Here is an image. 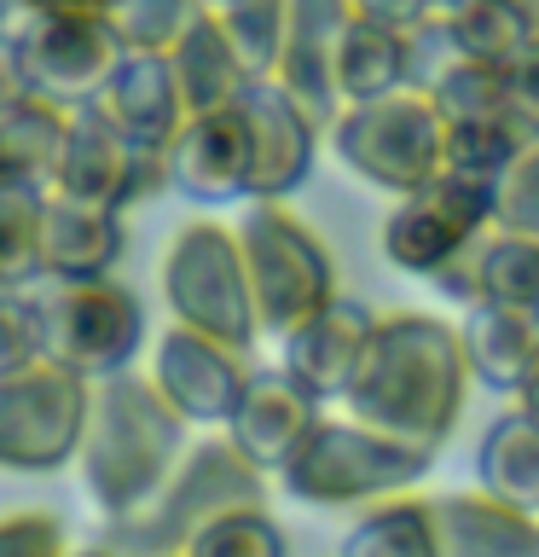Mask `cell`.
Returning a JSON list of instances; mask_svg holds the SVG:
<instances>
[{
  "label": "cell",
  "instance_id": "obj_1",
  "mask_svg": "<svg viewBox=\"0 0 539 557\" xmlns=\"http://www.w3.org/2000/svg\"><path fill=\"white\" fill-rule=\"evenodd\" d=\"M469 360L459 320L429 308H394L377 313L372 348H365L354 383L342 395V412L400 435V442L441 453L452 442L469 400Z\"/></svg>",
  "mask_w": 539,
  "mask_h": 557
},
{
  "label": "cell",
  "instance_id": "obj_2",
  "mask_svg": "<svg viewBox=\"0 0 539 557\" xmlns=\"http://www.w3.org/2000/svg\"><path fill=\"white\" fill-rule=\"evenodd\" d=\"M198 442L151 372H116L93 383V418L82 435V487L104 522H122L168 487L186 447Z\"/></svg>",
  "mask_w": 539,
  "mask_h": 557
},
{
  "label": "cell",
  "instance_id": "obj_3",
  "mask_svg": "<svg viewBox=\"0 0 539 557\" xmlns=\"http://www.w3.org/2000/svg\"><path fill=\"white\" fill-rule=\"evenodd\" d=\"M435 470V453L400 442V435L365 424V418H319L296 459L278 470V494L313 511H365L377 499L412 494Z\"/></svg>",
  "mask_w": 539,
  "mask_h": 557
},
{
  "label": "cell",
  "instance_id": "obj_4",
  "mask_svg": "<svg viewBox=\"0 0 539 557\" xmlns=\"http://www.w3.org/2000/svg\"><path fill=\"white\" fill-rule=\"evenodd\" d=\"M267 494H273L267 470L243 459L226 430H203L186 447V459L163 494L146 511L104 522V540L122 557H180L203 522H215L221 511H238V505H267Z\"/></svg>",
  "mask_w": 539,
  "mask_h": 557
},
{
  "label": "cell",
  "instance_id": "obj_5",
  "mask_svg": "<svg viewBox=\"0 0 539 557\" xmlns=\"http://www.w3.org/2000/svg\"><path fill=\"white\" fill-rule=\"evenodd\" d=\"M233 226H238L243 273H250L261 337H285L342 290L330 244L319 238L313 221L296 215L290 198H250V209Z\"/></svg>",
  "mask_w": 539,
  "mask_h": 557
},
{
  "label": "cell",
  "instance_id": "obj_6",
  "mask_svg": "<svg viewBox=\"0 0 539 557\" xmlns=\"http://www.w3.org/2000/svg\"><path fill=\"white\" fill-rule=\"evenodd\" d=\"M325 151L383 198H406L447 174V116L424 87H400L365 104H342L325 128Z\"/></svg>",
  "mask_w": 539,
  "mask_h": 557
},
{
  "label": "cell",
  "instance_id": "obj_7",
  "mask_svg": "<svg viewBox=\"0 0 539 557\" xmlns=\"http://www.w3.org/2000/svg\"><path fill=\"white\" fill-rule=\"evenodd\" d=\"M156 285H163L168 320L209 331L221 343L255 348L261 325H255V296H250V273H243V250H238V226L221 221L215 209L174 226Z\"/></svg>",
  "mask_w": 539,
  "mask_h": 557
},
{
  "label": "cell",
  "instance_id": "obj_8",
  "mask_svg": "<svg viewBox=\"0 0 539 557\" xmlns=\"http://www.w3.org/2000/svg\"><path fill=\"white\" fill-rule=\"evenodd\" d=\"M87 418H93V377L41 355L24 372L0 377V470L7 476H59L76 465Z\"/></svg>",
  "mask_w": 539,
  "mask_h": 557
},
{
  "label": "cell",
  "instance_id": "obj_9",
  "mask_svg": "<svg viewBox=\"0 0 539 557\" xmlns=\"http://www.w3.org/2000/svg\"><path fill=\"white\" fill-rule=\"evenodd\" d=\"M41 290V320H47V355L76 366L82 377H116L134 372L146 348V302L128 278H47Z\"/></svg>",
  "mask_w": 539,
  "mask_h": 557
},
{
  "label": "cell",
  "instance_id": "obj_10",
  "mask_svg": "<svg viewBox=\"0 0 539 557\" xmlns=\"http://www.w3.org/2000/svg\"><path fill=\"white\" fill-rule=\"evenodd\" d=\"M7 41L17 52L29 94L59 104V111L93 104L104 76L128 52L104 12H17L7 24Z\"/></svg>",
  "mask_w": 539,
  "mask_h": 557
},
{
  "label": "cell",
  "instance_id": "obj_11",
  "mask_svg": "<svg viewBox=\"0 0 539 557\" xmlns=\"http://www.w3.org/2000/svg\"><path fill=\"white\" fill-rule=\"evenodd\" d=\"M487 226H493V186L487 181H464V174H435L429 186L394 198V209L383 215V261L412 278H429L459 261L469 244H476Z\"/></svg>",
  "mask_w": 539,
  "mask_h": 557
},
{
  "label": "cell",
  "instance_id": "obj_12",
  "mask_svg": "<svg viewBox=\"0 0 539 557\" xmlns=\"http://www.w3.org/2000/svg\"><path fill=\"white\" fill-rule=\"evenodd\" d=\"M52 191L134 215L139 203L168 191V146H139L122 128H111L93 104H82V111H70L59 169H52Z\"/></svg>",
  "mask_w": 539,
  "mask_h": 557
},
{
  "label": "cell",
  "instance_id": "obj_13",
  "mask_svg": "<svg viewBox=\"0 0 539 557\" xmlns=\"http://www.w3.org/2000/svg\"><path fill=\"white\" fill-rule=\"evenodd\" d=\"M250 377H255L250 348L221 343V337L191 331L180 320L151 343V383L174 400V412L191 430H226V418L238 412Z\"/></svg>",
  "mask_w": 539,
  "mask_h": 557
},
{
  "label": "cell",
  "instance_id": "obj_14",
  "mask_svg": "<svg viewBox=\"0 0 539 557\" xmlns=\"http://www.w3.org/2000/svg\"><path fill=\"white\" fill-rule=\"evenodd\" d=\"M168 191L191 209H233L255 191V139L238 104L191 111L168 139Z\"/></svg>",
  "mask_w": 539,
  "mask_h": 557
},
{
  "label": "cell",
  "instance_id": "obj_15",
  "mask_svg": "<svg viewBox=\"0 0 539 557\" xmlns=\"http://www.w3.org/2000/svg\"><path fill=\"white\" fill-rule=\"evenodd\" d=\"M238 111L255 139V191L250 198H290V191H302L325 151V122L278 76H255L243 87Z\"/></svg>",
  "mask_w": 539,
  "mask_h": 557
},
{
  "label": "cell",
  "instance_id": "obj_16",
  "mask_svg": "<svg viewBox=\"0 0 539 557\" xmlns=\"http://www.w3.org/2000/svg\"><path fill=\"white\" fill-rule=\"evenodd\" d=\"M372 331H377V308L337 290L313 320H302L296 331L278 337V366H285L313 400L342 407L348 383H354L365 348H372Z\"/></svg>",
  "mask_w": 539,
  "mask_h": 557
},
{
  "label": "cell",
  "instance_id": "obj_17",
  "mask_svg": "<svg viewBox=\"0 0 539 557\" xmlns=\"http://www.w3.org/2000/svg\"><path fill=\"white\" fill-rule=\"evenodd\" d=\"M319 418H325V400H313L285 366H255L238 412L226 418V435H233V447L250 465H261L267 476H278V470L296 459V447L313 435Z\"/></svg>",
  "mask_w": 539,
  "mask_h": 557
},
{
  "label": "cell",
  "instance_id": "obj_18",
  "mask_svg": "<svg viewBox=\"0 0 539 557\" xmlns=\"http://www.w3.org/2000/svg\"><path fill=\"white\" fill-rule=\"evenodd\" d=\"M435 296H447L452 308H476V302H499V308H528L539 313V238L511 233V226H487L459 261H447L429 278Z\"/></svg>",
  "mask_w": 539,
  "mask_h": 557
},
{
  "label": "cell",
  "instance_id": "obj_19",
  "mask_svg": "<svg viewBox=\"0 0 539 557\" xmlns=\"http://www.w3.org/2000/svg\"><path fill=\"white\" fill-rule=\"evenodd\" d=\"M354 29V0H290V24H285V52H278L273 76L308 104L313 116L330 128V116L342 111L337 94V64L342 41Z\"/></svg>",
  "mask_w": 539,
  "mask_h": 557
},
{
  "label": "cell",
  "instance_id": "obj_20",
  "mask_svg": "<svg viewBox=\"0 0 539 557\" xmlns=\"http://www.w3.org/2000/svg\"><path fill=\"white\" fill-rule=\"evenodd\" d=\"M93 111L128 139H139V146H168L180 134V122L191 116V104L180 94L168 52H122L116 70L93 94Z\"/></svg>",
  "mask_w": 539,
  "mask_h": 557
},
{
  "label": "cell",
  "instance_id": "obj_21",
  "mask_svg": "<svg viewBox=\"0 0 539 557\" xmlns=\"http://www.w3.org/2000/svg\"><path fill=\"white\" fill-rule=\"evenodd\" d=\"M128 256V215L47 191L41 209V285L47 278H104Z\"/></svg>",
  "mask_w": 539,
  "mask_h": 557
},
{
  "label": "cell",
  "instance_id": "obj_22",
  "mask_svg": "<svg viewBox=\"0 0 539 557\" xmlns=\"http://www.w3.org/2000/svg\"><path fill=\"white\" fill-rule=\"evenodd\" d=\"M459 337H464V360L469 377L481 383L487 395L516 400L522 377L539 355V313L528 308H499V302H476L459 313Z\"/></svg>",
  "mask_w": 539,
  "mask_h": 557
},
{
  "label": "cell",
  "instance_id": "obj_23",
  "mask_svg": "<svg viewBox=\"0 0 539 557\" xmlns=\"http://www.w3.org/2000/svg\"><path fill=\"white\" fill-rule=\"evenodd\" d=\"M435 522H441V557H539V517L481 487L441 494Z\"/></svg>",
  "mask_w": 539,
  "mask_h": 557
},
{
  "label": "cell",
  "instance_id": "obj_24",
  "mask_svg": "<svg viewBox=\"0 0 539 557\" xmlns=\"http://www.w3.org/2000/svg\"><path fill=\"white\" fill-rule=\"evenodd\" d=\"M476 487L539 517V418L522 412L516 400H504V412H493V424L481 430Z\"/></svg>",
  "mask_w": 539,
  "mask_h": 557
},
{
  "label": "cell",
  "instance_id": "obj_25",
  "mask_svg": "<svg viewBox=\"0 0 539 557\" xmlns=\"http://www.w3.org/2000/svg\"><path fill=\"white\" fill-rule=\"evenodd\" d=\"M337 557H441V522H435L429 494H394L377 499L354 517V529L342 534Z\"/></svg>",
  "mask_w": 539,
  "mask_h": 557
},
{
  "label": "cell",
  "instance_id": "obj_26",
  "mask_svg": "<svg viewBox=\"0 0 539 557\" xmlns=\"http://www.w3.org/2000/svg\"><path fill=\"white\" fill-rule=\"evenodd\" d=\"M168 64H174V76H180V94H186L191 111H221V104H238L243 87L255 82L250 70H243L238 47L226 41V29H221L215 12H203V24L168 52Z\"/></svg>",
  "mask_w": 539,
  "mask_h": 557
},
{
  "label": "cell",
  "instance_id": "obj_27",
  "mask_svg": "<svg viewBox=\"0 0 539 557\" xmlns=\"http://www.w3.org/2000/svg\"><path fill=\"white\" fill-rule=\"evenodd\" d=\"M64 128H70V111H59L47 99H24L12 111H0V186L52 191Z\"/></svg>",
  "mask_w": 539,
  "mask_h": 557
},
{
  "label": "cell",
  "instance_id": "obj_28",
  "mask_svg": "<svg viewBox=\"0 0 539 557\" xmlns=\"http://www.w3.org/2000/svg\"><path fill=\"white\" fill-rule=\"evenodd\" d=\"M400 87H412V35L354 17V29L342 41V64H337L342 104H365V99L400 94Z\"/></svg>",
  "mask_w": 539,
  "mask_h": 557
},
{
  "label": "cell",
  "instance_id": "obj_29",
  "mask_svg": "<svg viewBox=\"0 0 539 557\" xmlns=\"http://www.w3.org/2000/svg\"><path fill=\"white\" fill-rule=\"evenodd\" d=\"M528 146H534V139L522 134V122H516L511 111L476 116V122H452V128H447V169L464 174V181L499 186L504 169H511Z\"/></svg>",
  "mask_w": 539,
  "mask_h": 557
},
{
  "label": "cell",
  "instance_id": "obj_30",
  "mask_svg": "<svg viewBox=\"0 0 539 557\" xmlns=\"http://www.w3.org/2000/svg\"><path fill=\"white\" fill-rule=\"evenodd\" d=\"M41 209L47 191L0 186V285L12 290L41 285Z\"/></svg>",
  "mask_w": 539,
  "mask_h": 557
},
{
  "label": "cell",
  "instance_id": "obj_31",
  "mask_svg": "<svg viewBox=\"0 0 539 557\" xmlns=\"http://www.w3.org/2000/svg\"><path fill=\"white\" fill-rule=\"evenodd\" d=\"M180 557H290V540L267 505H238V511H221L215 522H203L191 534V546Z\"/></svg>",
  "mask_w": 539,
  "mask_h": 557
},
{
  "label": "cell",
  "instance_id": "obj_32",
  "mask_svg": "<svg viewBox=\"0 0 539 557\" xmlns=\"http://www.w3.org/2000/svg\"><path fill=\"white\" fill-rule=\"evenodd\" d=\"M447 24H452V41H459L464 59H481L493 70H504L511 59H522V52L534 47L528 29H522V17L504 7V0H464V7L447 12Z\"/></svg>",
  "mask_w": 539,
  "mask_h": 557
},
{
  "label": "cell",
  "instance_id": "obj_33",
  "mask_svg": "<svg viewBox=\"0 0 539 557\" xmlns=\"http://www.w3.org/2000/svg\"><path fill=\"white\" fill-rule=\"evenodd\" d=\"M226 41L238 47V59L250 76H273L278 52H285V24H290V0H226L215 12Z\"/></svg>",
  "mask_w": 539,
  "mask_h": 557
},
{
  "label": "cell",
  "instance_id": "obj_34",
  "mask_svg": "<svg viewBox=\"0 0 539 557\" xmlns=\"http://www.w3.org/2000/svg\"><path fill=\"white\" fill-rule=\"evenodd\" d=\"M203 0H116L111 24L128 52H174L203 24Z\"/></svg>",
  "mask_w": 539,
  "mask_h": 557
},
{
  "label": "cell",
  "instance_id": "obj_35",
  "mask_svg": "<svg viewBox=\"0 0 539 557\" xmlns=\"http://www.w3.org/2000/svg\"><path fill=\"white\" fill-rule=\"evenodd\" d=\"M424 94L435 99V111L447 116V128L452 122H476V116H499L504 111V70L493 64H481V59H452L441 76H435Z\"/></svg>",
  "mask_w": 539,
  "mask_h": 557
},
{
  "label": "cell",
  "instance_id": "obj_36",
  "mask_svg": "<svg viewBox=\"0 0 539 557\" xmlns=\"http://www.w3.org/2000/svg\"><path fill=\"white\" fill-rule=\"evenodd\" d=\"M47 355V320H41V290H12L0 285V377L24 372Z\"/></svg>",
  "mask_w": 539,
  "mask_h": 557
},
{
  "label": "cell",
  "instance_id": "obj_37",
  "mask_svg": "<svg viewBox=\"0 0 539 557\" xmlns=\"http://www.w3.org/2000/svg\"><path fill=\"white\" fill-rule=\"evenodd\" d=\"M493 221L511 233L539 238V139L504 169V181L493 186Z\"/></svg>",
  "mask_w": 539,
  "mask_h": 557
},
{
  "label": "cell",
  "instance_id": "obj_38",
  "mask_svg": "<svg viewBox=\"0 0 539 557\" xmlns=\"http://www.w3.org/2000/svg\"><path fill=\"white\" fill-rule=\"evenodd\" d=\"M70 552V529L41 505L0 517V557H64Z\"/></svg>",
  "mask_w": 539,
  "mask_h": 557
},
{
  "label": "cell",
  "instance_id": "obj_39",
  "mask_svg": "<svg viewBox=\"0 0 539 557\" xmlns=\"http://www.w3.org/2000/svg\"><path fill=\"white\" fill-rule=\"evenodd\" d=\"M504 111L522 122L528 139H539V47L504 64Z\"/></svg>",
  "mask_w": 539,
  "mask_h": 557
},
{
  "label": "cell",
  "instance_id": "obj_40",
  "mask_svg": "<svg viewBox=\"0 0 539 557\" xmlns=\"http://www.w3.org/2000/svg\"><path fill=\"white\" fill-rule=\"evenodd\" d=\"M354 17H365V24H383V29H417L429 12V0H354Z\"/></svg>",
  "mask_w": 539,
  "mask_h": 557
},
{
  "label": "cell",
  "instance_id": "obj_41",
  "mask_svg": "<svg viewBox=\"0 0 539 557\" xmlns=\"http://www.w3.org/2000/svg\"><path fill=\"white\" fill-rule=\"evenodd\" d=\"M24 99H35V94H29L24 70H17V52H12V41L0 35V111H12V104H24Z\"/></svg>",
  "mask_w": 539,
  "mask_h": 557
},
{
  "label": "cell",
  "instance_id": "obj_42",
  "mask_svg": "<svg viewBox=\"0 0 539 557\" xmlns=\"http://www.w3.org/2000/svg\"><path fill=\"white\" fill-rule=\"evenodd\" d=\"M17 12H116V0H17Z\"/></svg>",
  "mask_w": 539,
  "mask_h": 557
},
{
  "label": "cell",
  "instance_id": "obj_43",
  "mask_svg": "<svg viewBox=\"0 0 539 557\" xmlns=\"http://www.w3.org/2000/svg\"><path fill=\"white\" fill-rule=\"evenodd\" d=\"M516 407L539 418V355H534V366H528V377H522V389H516Z\"/></svg>",
  "mask_w": 539,
  "mask_h": 557
},
{
  "label": "cell",
  "instance_id": "obj_44",
  "mask_svg": "<svg viewBox=\"0 0 539 557\" xmlns=\"http://www.w3.org/2000/svg\"><path fill=\"white\" fill-rule=\"evenodd\" d=\"M516 17H522V29H528V41L539 47V0H504Z\"/></svg>",
  "mask_w": 539,
  "mask_h": 557
},
{
  "label": "cell",
  "instance_id": "obj_45",
  "mask_svg": "<svg viewBox=\"0 0 539 557\" xmlns=\"http://www.w3.org/2000/svg\"><path fill=\"white\" fill-rule=\"evenodd\" d=\"M64 557H122V552L111 546V540H93V546H70Z\"/></svg>",
  "mask_w": 539,
  "mask_h": 557
},
{
  "label": "cell",
  "instance_id": "obj_46",
  "mask_svg": "<svg viewBox=\"0 0 539 557\" xmlns=\"http://www.w3.org/2000/svg\"><path fill=\"white\" fill-rule=\"evenodd\" d=\"M17 17V0H0V35H7V24Z\"/></svg>",
  "mask_w": 539,
  "mask_h": 557
},
{
  "label": "cell",
  "instance_id": "obj_47",
  "mask_svg": "<svg viewBox=\"0 0 539 557\" xmlns=\"http://www.w3.org/2000/svg\"><path fill=\"white\" fill-rule=\"evenodd\" d=\"M452 7H464V0H429V12H435V17H447Z\"/></svg>",
  "mask_w": 539,
  "mask_h": 557
},
{
  "label": "cell",
  "instance_id": "obj_48",
  "mask_svg": "<svg viewBox=\"0 0 539 557\" xmlns=\"http://www.w3.org/2000/svg\"><path fill=\"white\" fill-rule=\"evenodd\" d=\"M203 7H209V12H221V7H226V0H203Z\"/></svg>",
  "mask_w": 539,
  "mask_h": 557
}]
</instances>
